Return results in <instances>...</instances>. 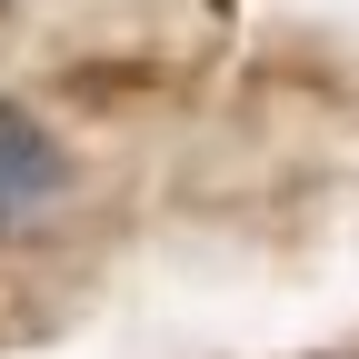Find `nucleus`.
Masks as SVG:
<instances>
[{
    "instance_id": "nucleus-2",
    "label": "nucleus",
    "mask_w": 359,
    "mask_h": 359,
    "mask_svg": "<svg viewBox=\"0 0 359 359\" xmlns=\"http://www.w3.org/2000/svg\"><path fill=\"white\" fill-rule=\"evenodd\" d=\"M0 11H11V0H0Z\"/></svg>"
},
{
    "instance_id": "nucleus-1",
    "label": "nucleus",
    "mask_w": 359,
    "mask_h": 359,
    "mask_svg": "<svg viewBox=\"0 0 359 359\" xmlns=\"http://www.w3.org/2000/svg\"><path fill=\"white\" fill-rule=\"evenodd\" d=\"M70 190H80V150L30 100H0V250L50 240L70 219Z\"/></svg>"
}]
</instances>
